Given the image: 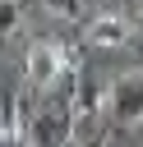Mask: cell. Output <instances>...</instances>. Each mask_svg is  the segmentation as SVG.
<instances>
[{
  "mask_svg": "<svg viewBox=\"0 0 143 147\" xmlns=\"http://www.w3.org/2000/svg\"><path fill=\"white\" fill-rule=\"evenodd\" d=\"M83 41H88V46H97V51H115V46L134 41V23H129L125 14H115V9H106V14H97V18L88 23Z\"/></svg>",
  "mask_w": 143,
  "mask_h": 147,
  "instance_id": "4",
  "label": "cell"
},
{
  "mask_svg": "<svg viewBox=\"0 0 143 147\" xmlns=\"http://www.w3.org/2000/svg\"><path fill=\"white\" fill-rule=\"evenodd\" d=\"M92 147H115V142H111V138H97V142H92Z\"/></svg>",
  "mask_w": 143,
  "mask_h": 147,
  "instance_id": "9",
  "label": "cell"
},
{
  "mask_svg": "<svg viewBox=\"0 0 143 147\" xmlns=\"http://www.w3.org/2000/svg\"><path fill=\"white\" fill-rule=\"evenodd\" d=\"M74 69H78V55H74L60 37H37V41L28 46V64H23V74H28L32 87H51V83H60V78L74 74Z\"/></svg>",
  "mask_w": 143,
  "mask_h": 147,
  "instance_id": "1",
  "label": "cell"
},
{
  "mask_svg": "<svg viewBox=\"0 0 143 147\" xmlns=\"http://www.w3.org/2000/svg\"><path fill=\"white\" fill-rule=\"evenodd\" d=\"M101 110H106V87L88 74V78L78 83V92H74V115H88V119H92V115H101Z\"/></svg>",
  "mask_w": 143,
  "mask_h": 147,
  "instance_id": "6",
  "label": "cell"
},
{
  "mask_svg": "<svg viewBox=\"0 0 143 147\" xmlns=\"http://www.w3.org/2000/svg\"><path fill=\"white\" fill-rule=\"evenodd\" d=\"M134 37H138V46H143V23H138V28H134Z\"/></svg>",
  "mask_w": 143,
  "mask_h": 147,
  "instance_id": "10",
  "label": "cell"
},
{
  "mask_svg": "<svg viewBox=\"0 0 143 147\" xmlns=\"http://www.w3.org/2000/svg\"><path fill=\"white\" fill-rule=\"evenodd\" d=\"M14 32H23V5L18 0H0V41H9Z\"/></svg>",
  "mask_w": 143,
  "mask_h": 147,
  "instance_id": "7",
  "label": "cell"
},
{
  "mask_svg": "<svg viewBox=\"0 0 143 147\" xmlns=\"http://www.w3.org/2000/svg\"><path fill=\"white\" fill-rule=\"evenodd\" d=\"M23 138H28V147H69V138H74V110L69 106H42L28 119Z\"/></svg>",
  "mask_w": 143,
  "mask_h": 147,
  "instance_id": "2",
  "label": "cell"
},
{
  "mask_svg": "<svg viewBox=\"0 0 143 147\" xmlns=\"http://www.w3.org/2000/svg\"><path fill=\"white\" fill-rule=\"evenodd\" d=\"M46 9L51 14H60V18H78L83 9H78V0H46Z\"/></svg>",
  "mask_w": 143,
  "mask_h": 147,
  "instance_id": "8",
  "label": "cell"
},
{
  "mask_svg": "<svg viewBox=\"0 0 143 147\" xmlns=\"http://www.w3.org/2000/svg\"><path fill=\"white\" fill-rule=\"evenodd\" d=\"M0 138L5 142H18L23 138V96L18 92H0Z\"/></svg>",
  "mask_w": 143,
  "mask_h": 147,
  "instance_id": "5",
  "label": "cell"
},
{
  "mask_svg": "<svg viewBox=\"0 0 143 147\" xmlns=\"http://www.w3.org/2000/svg\"><path fill=\"white\" fill-rule=\"evenodd\" d=\"M106 115H115V124H125V129L143 124V69L120 74L106 87Z\"/></svg>",
  "mask_w": 143,
  "mask_h": 147,
  "instance_id": "3",
  "label": "cell"
}]
</instances>
